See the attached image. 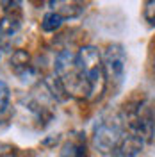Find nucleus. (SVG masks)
<instances>
[{
	"mask_svg": "<svg viewBox=\"0 0 155 157\" xmlns=\"http://www.w3.org/2000/svg\"><path fill=\"white\" fill-rule=\"evenodd\" d=\"M104 70H105V82L112 84V88H119L127 70V54L119 43L109 45L104 54Z\"/></svg>",
	"mask_w": 155,
	"mask_h": 157,
	"instance_id": "5",
	"label": "nucleus"
},
{
	"mask_svg": "<svg viewBox=\"0 0 155 157\" xmlns=\"http://www.w3.org/2000/svg\"><path fill=\"white\" fill-rule=\"evenodd\" d=\"M78 68L86 78L87 86L91 89V98L100 95L105 88V70H104V57L96 47H82L77 52Z\"/></svg>",
	"mask_w": 155,
	"mask_h": 157,
	"instance_id": "4",
	"label": "nucleus"
},
{
	"mask_svg": "<svg viewBox=\"0 0 155 157\" xmlns=\"http://www.w3.org/2000/svg\"><path fill=\"white\" fill-rule=\"evenodd\" d=\"M55 4L61 6V7H57V9H54V11H55L62 20L77 18V16H80V14L84 13V6L78 4V2H55Z\"/></svg>",
	"mask_w": 155,
	"mask_h": 157,
	"instance_id": "10",
	"label": "nucleus"
},
{
	"mask_svg": "<svg viewBox=\"0 0 155 157\" xmlns=\"http://www.w3.org/2000/svg\"><path fill=\"white\" fill-rule=\"evenodd\" d=\"M125 134V125L119 113H105L93 127V147L100 154H111Z\"/></svg>",
	"mask_w": 155,
	"mask_h": 157,
	"instance_id": "3",
	"label": "nucleus"
},
{
	"mask_svg": "<svg viewBox=\"0 0 155 157\" xmlns=\"http://www.w3.org/2000/svg\"><path fill=\"white\" fill-rule=\"evenodd\" d=\"M62 21H64V20L61 18L55 11H50V13H47V14L43 16V20H41V29L45 30V32H55V30L62 25Z\"/></svg>",
	"mask_w": 155,
	"mask_h": 157,
	"instance_id": "12",
	"label": "nucleus"
},
{
	"mask_svg": "<svg viewBox=\"0 0 155 157\" xmlns=\"http://www.w3.org/2000/svg\"><path fill=\"white\" fill-rule=\"evenodd\" d=\"M143 16L148 21V25L155 27V0L145 2V9H143Z\"/></svg>",
	"mask_w": 155,
	"mask_h": 157,
	"instance_id": "13",
	"label": "nucleus"
},
{
	"mask_svg": "<svg viewBox=\"0 0 155 157\" xmlns=\"http://www.w3.org/2000/svg\"><path fill=\"white\" fill-rule=\"evenodd\" d=\"M9 104H11V89L7 82L0 80V123L9 114Z\"/></svg>",
	"mask_w": 155,
	"mask_h": 157,
	"instance_id": "11",
	"label": "nucleus"
},
{
	"mask_svg": "<svg viewBox=\"0 0 155 157\" xmlns=\"http://www.w3.org/2000/svg\"><path fill=\"white\" fill-rule=\"evenodd\" d=\"M0 157H18V148L11 143L0 141Z\"/></svg>",
	"mask_w": 155,
	"mask_h": 157,
	"instance_id": "14",
	"label": "nucleus"
},
{
	"mask_svg": "<svg viewBox=\"0 0 155 157\" xmlns=\"http://www.w3.org/2000/svg\"><path fill=\"white\" fill-rule=\"evenodd\" d=\"M2 6L7 7L0 18V48L9 50L21 29V9L20 2H2Z\"/></svg>",
	"mask_w": 155,
	"mask_h": 157,
	"instance_id": "6",
	"label": "nucleus"
},
{
	"mask_svg": "<svg viewBox=\"0 0 155 157\" xmlns=\"http://www.w3.org/2000/svg\"><path fill=\"white\" fill-rule=\"evenodd\" d=\"M55 78L62 86L64 93L73 98H91V89L78 68L77 54L71 50H62L55 57Z\"/></svg>",
	"mask_w": 155,
	"mask_h": 157,
	"instance_id": "1",
	"label": "nucleus"
},
{
	"mask_svg": "<svg viewBox=\"0 0 155 157\" xmlns=\"http://www.w3.org/2000/svg\"><path fill=\"white\" fill-rule=\"evenodd\" d=\"M123 120L125 130L141 137L145 143H148L155 130V114L150 105L148 98L145 97H134L123 105V111L119 113Z\"/></svg>",
	"mask_w": 155,
	"mask_h": 157,
	"instance_id": "2",
	"label": "nucleus"
},
{
	"mask_svg": "<svg viewBox=\"0 0 155 157\" xmlns=\"http://www.w3.org/2000/svg\"><path fill=\"white\" fill-rule=\"evenodd\" d=\"M59 157H87V145L84 134H73L61 147Z\"/></svg>",
	"mask_w": 155,
	"mask_h": 157,
	"instance_id": "8",
	"label": "nucleus"
},
{
	"mask_svg": "<svg viewBox=\"0 0 155 157\" xmlns=\"http://www.w3.org/2000/svg\"><path fill=\"white\" fill-rule=\"evenodd\" d=\"M9 66L18 77H23L27 71H30V57H29V54H27L25 50H14L13 56L9 57Z\"/></svg>",
	"mask_w": 155,
	"mask_h": 157,
	"instance_id": "9",
	"label": "nucleus"
},
{
	"mask_svg": "<svg viewBox=\"0 0 155 157\" xmlns=\"http://www.w3.org/2000/svg\"><path fill=\"white\" fill-rule=\"evenodd\" d=\"M143 147H145V141L141 137H137L125 130V134L119 139L116 148L111 152V157H137L141 154Z\"/></svg>",
	"mask_w": 155,
	"mask_h": 157,
	"instance_id": "7",
	"label": "nucleus"
}]
</instances>
